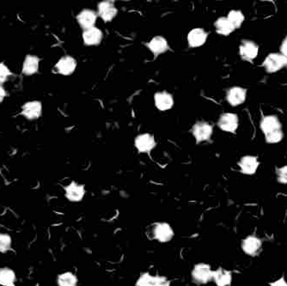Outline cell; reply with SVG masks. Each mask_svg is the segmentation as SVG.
Returning <instances> with one entry per match:
<instances>
[{"label":"cell","mask_w":287,"mask_h":286,"mask_svg":"<svg viewBox=\"0 0 287 286\" xmlns=\"http://www.w3.org/2000/svg\"><path fill=\"white\" fill-rule=\"evenodd\" d=\"M261 129L268 144H277L281 141L284 137L281 122L274 115L265 116L261 121Z\"/></svg>","instance_id":"obj_1"},{"label":"cell","mask_w":287,"mask_h":286,"mask_svg":"<svg viewBox=\"0 0 287 286\" xmlns=\"http://www.w3.org/2000/svg\"><path fill=\"white\" fill-rule=\"evenodd\" d=\"M214 270L210 265L206 263L196 264L192 270V278L196 283L205 284L213 280Z\"/></svg>","instance_id":"obj_2"},{"label":"cell","mask_w":287,"mask_h":286,"mask_svg":"<svg viewBox=\"0 0 287 286\" xmlns=\"http://www.w3.org/2000/svg\"><path fill=\"white\" fill-rule=\"evenodd\" d=\"M175 232L171 224L165 222L156 223L152 228V237L159 242L166 243L174 238Z\"/></svg>","instance_id":"obj_3"},{"label":"cell","mask_w":287,"mask_h":286,"mask_svg":"<svg viewBox=\"0 0 287 286\" xmlns=\"http://www.w3.org/2000/svg\"><path fill=\"white\" fill-rule=\"evenodd\" d=\"M263 66L267 72L274 73L287 67V58L281 54H270L265 59Z\"/></svg>","instance_id":"obj_4"},{"label":"cell","mask_w":287,"mask_h":286,"mask_svg":"<svg viewBox=\"0 0 287 286\" xmlns=\"http://www.w3.org/2000/svg\"><path fill=\"white\" fill-rule=\"evenodd\" d=\"M219 127L225 132L235 133L238 128V117L235 113H223L219 119Z\"/></svg>","instance_id":"obj_5"},{"label":"cell","mask_w":287,"mask_h":286,"mask_svg":"<svg viewBox=\"0 0 287 286\" xmlns=\"http://www.w3.org/2000/svg\"><path fill=\"white\" fill-rule=\"evenodd\" d=\"M86 195V189L83 185L71 182L65 187V196L71 202H79Z\"/></svg>","instance_id":"obj_6"},{"label":"cell","mask_w":287,"mask_h":286,"mask_svg":"<svg viewBox=\"0 0 287 286\" xmlns=\"http://www.w3.org/2000/svg\"><path fill=\"white\" fill-rule=\"evenodd\" d=\"M262 246V241L260 238L256 235H249L244 238L241 243L242 251L248 255H256L261 250Z\"/></svg>","instance_id":"obj_7"},{"label":"cell","mask_w":287,"mask_h":286,"mask_svg":"<svg viewBox=\"0 0 287 286\" xmlns=\"http://www.w3.org/2000/svg\"><path fill=\"white\" fill-rule=\"evenodd\" d=\"M43 113V105L38 101L27 102L22 108V115L28 119H36Z\"/></svg>","instance_id":"obj_8"},{"label":"cell","mask_w":287,"mask_h":286,"mask_svg":"<svg viewBox=\"0 0 287 286\" xmlns=\"http://www.w3.org/2000/svg\"><path fill=\"white\" fill-rule=\"evenodd\" d=\"M213 127L206 122H199L193 126V134L197 142L207 141L213 135Z\"/></svg>","instance_id":"obj_9"},{"label":"cell","mask_w":287,"mask_h":286,"mask_svg":"<svg viewBox=\"0 0 287 286\" xmlns=\"http://www.w3.org/2000/svg\"><path fill=\"white\" fill-rule=\"evenodd\" d=\"M258 46L251 40H243L239 48L240 55L247 61L255 60L258 55Z\"/></svg>","instance_id":"obj_10"},{"label":"cell","mask_w":287,"mask_h":286,"mask_svg":"<svg viewBox=\"0 0 287 286\" xmlns=\"http://www.w3.org/2000/svg\"><path fill=\"white\" fill-rule=\"evenodd\" d=\"M247 91L241 87H232L227 91L226 100L231 106H238L245 102Z\"/></svg>","instance_id":"obj_11"},{"label":"cell","mask_w":287,"mask_h":286,"mask_svg":"<svg viewBox=\"0 0 287 286\" xmlns=\"http://www.w3.org/2000/svg\"><path fill=\"white\" fill-rule=\"evenodd\" d=\"M155 145L156 142L151 134H140L135 139V146L140 152H150Z\"/></svg>","instance_id":"obj_12"},{"label":"cell","mask_w":287,"mask_h":286,"mask_svg":"<svg viewBox=\"0 0 287 286\" xmlns=\"http://www.w3.org/2000/svg\"><path fill=\"white\" fill-rule=\"evenodd\" d=\"M238 165L242 173L245 175H254L258 169L259 161L256 156H245L240 159Z\"/></svg>","instance_id":"obj_13"},{"label":"cell","mask_w":287,"mask_h":286,"mask_svg":"<svg viewBox=\"0 0 287 286\" xmlns=\"http://www.w3.org/2000/svg\"><path fill=\"white\" fill-rule=\"evenodd\" d=\"M77 67V62L71 56L63 57L56 64V69L59 73L67 76L71 75Z\"/></svg>","instance_id":"obj_14"},{"label":"cell","mask_w":287,"mask_h":286,"mask_svg":"<svg viewBox=\"0 0 287 286\" xmlns=\"http://www.w3.org/2000/svg\"><path fill=\"white\" fill-rule=\"evenodd\" d=\"M208 33L202 28H193L188 33V44L193 48H198L207 42Z\"/></svg>","instance_id":"obj_15"},{"label":"cell","mask_w":287,"mask_h":286,"mask_svg":"<svg viewBox=\"0 0 287 286\" xmlns=\"http://www.w3.org/2000/svg\"><path fill=\"white\" fill-rule=\"evenodd\" d=\"M97 14L93 11L91 10H85L80 12L77 16V22L83 28L89 29L93 28L95 23L97 22Z\"/></svg>","instance_id":"obj_16"},{"label":"cell","mask_w":287,"mask_h":286,"mask_svg":"<svg viewBox=\"0 0 287 286\" xmlns=\"http://www.w3.org/2000/svg\"><path fill=\"white\" fill-rule=\"evenodd\" d=\"M83 39L86 45H98L103 40V33L99 28L93 27V28L86 29V31L84 32Z\"/></svg>","instance_id":"obj_17"},{"label":"cell","mask_w":287,"mask_h":286,"mask_svg":"<svg viewBox=\"0 0 287 286\" xmlns=\"http://www.w3.org/2000/svg\"><path fill=\"white\" fill-rule=\"evenodd\" d=\"M98 13L103 20L105 22H109L116 16L117 9L115 8L114 4L111 3L109 1H103L98 6Z\"/></svg>","instance_id":"obj_18"},{"label":"cell","mask_w":287,"mask_h":286,"mask_svg":"<svg viewBox=\"0 0 287 286\" xmlns=\"http://www.w3.org/2000/svg\"><path fill=\"white\" fill-rule=\"evenodd\" d=\"M155 104L159 110H169L173 106V97L167 92H158L155 95Z\"/></svg>","instance_id":"obj_19"},{"label":"cell","mask_w":287,"mask_h":286,"mask_svg":"<svg viewBox=\"0 0 287 286\" xmlns=\"http://www.w3.org/2000/svg\"><path fill=\"white\" fill-rule=\"evenodd\" d=\"M213 280L215 282L217 286H229L232 280V275L228 270L218 268L214 271Z\"/></svg>","instance_id":"obj_20"},{"label":"cell","mask_w":287,"mask_h":286,"mask_svg":"<svg viewBox=\"0 0 287 286\" xmlns=\"http://www.w3.org/2000/svg\"><path fill=\"white\" fill-rule=\"evenodd\" d=\"M39 58L34 55H28L26 56L25 60L23 64V73L26 76H31L33 74L36 73L39 69Z\"/></svg>","instance_id":"obj_21"},{"label":"cell","mask_w":287,"mask_h":286,"mask_svg":"<svg viewBox=\"0 0 287 286\" xmlns=\"http://www.w3.org/2000/svg\"><path fill=\"white\" fill-rule=\"evenodd\" d=\"M17 276L13 270L9 267L0 268V285L15 286Z\"/></svg>","instance_id":"obj_22"},{"label":"cell","mask_w":287,"mask_h":286,"mask_svg":"<svg viewBox=\"0 0 287 286\" xmlns=\"http://www.w3.org/2000/svg\"><path fill=\"white\" fill-rule=\"evenodd\" d=\"M149 48L151 49L153 54L158 55V54H163L168 49V43L163 37L156 36L148 44Z\"/></svg>","instance_id":"obj_23"},{"label":"cell","mask_w":287,"mask_h":286,"mask_svg":"<svg viewBox=\"0 0 287 286\" xmlns=\"http://www.w3.org/2000/svg\"><path fill=\"white\" fill-rule=\"evenodd\" d=\"M215 28L219 34L228 35L235 30L233 25L228 20L227 17H220L215 22Z\"/></svg>","instance_id":"obj_24"},{"label":"cell","mask_w":287,"mask_h":286,"mask_svg":"<svg viewBox=\"0 0 287 286\" xmlns=\"http://www.w3.org/2000/svg\"><path fill=\"white\" fill-rule=\"evenodd\" d=\"M77 276L72 272H63L58 276V286H77Z\"/></svg>","instance_id":"obj_25"},{"label":"cell","mask_w":287,"mask_h":286,"mask_svg":"<svg viewBox=\"0 0 287 286\" xmlns=\"http://www.w3.org/2000/svg\"><path fill=\"white\" fill-rule=\"evenodd\" d=\"M227 18L235 29L240 28L244 21V16L240 11H231L228 15Z\"/></svg>","instance_id":"obj_26"},{"label":"cell","mask_w":287,"mask_h":286,"mask_svg":"<svg viewBox=\"0 0 287 286\" xmlns=\"http://www.w3.org/2000/svg\"><path fill=\"white\" fill-rule=\"evenodd\" d=\"M12 237L8 234L0 233V253H6L12 249Z\"/></svg>","instance_id":"obj_27"},{"label":"cell","mask_w":287,"mask_h":286,"mask_svg":"<svg viewBox=\"0 0 287 286\" xmlns=\"http://www.w3.org/2000/svg\"><path fill=\"white\" fill-rule=\"evenodd\" d=\"M156 281V276L150 273H143L137 280L136 286H154Z\"/></svg>","instance_id":"obj_28"},{"label":"cell","mask_w":287,"mask_h":286,"mask_svg":"<svg viewBox=\"0 0 287 286\" xmlns=\"http://www.w3.org/2000/svg\"><path fill=\"white\" fill-rule=\"evenodd\" d=\"M277 180L281 184H287V166H282L276 170Z\"/></svg>","instance_id":"obj_29"},{"label":"cell","mask_w":287,"mask_h":286,"mask_svg":"<svg viewBox=\"0 0 287 286\" xmlns=\"http://www.w3.org/2000/svg\"><path fill=\"white\" fill-rule=\"evenodd\" d=\"M11 71L9 70L7 65L4 63H0V84H3L8 79V77L11 76Z\"/></svg>","instance_id":"obj_30"},{"label":"cell","mask_w":287,"mask_h":286,"mask_svg":"<svg viewBox=\"0 0 287 286\" xmlns=\"http://www.w3.org/2000/svg\"><path fill=\"white\" fill-rule=\"evenodd\" d=\"M154 286H171V282L162 276H156V281Z\"/></svg>","instance_id":"obj_31"},{"label":"cell","mask_w":287,"mask_h":286,"mask_svg":"<svg viewBox=\"0 0 287 286\" xmlns=\"http://www.w3.org/2000/svg\"><path fill=\"white\" fill-rule=\"evenodd\" d=\"M270 286H287V282L284 279V277H281L279 279H277V280L273 281V282L270 283Z\"/></svg>","instance_id":"obj_32"},{"label":"cell","mask_w":287,"mask_h":286,"mask_svg":"<svg viewBox=\"0 0 287 286\" xmlns=\"http://www.w3.org/2000/svg\"><path fill=\"white\" fill-rule=\"evenodd\" d=\"M280 54L287 57V34L286 36L284 37V40L282 42L281 46H280Z\"/></svg>","instance_id":"obj_33"},{"label":"cell","mask_w":287,"mask_h":286,"mask_svg":"<svg viewBox=\"0 0 287 286\" xmlns=\"http://www.w3.org/2000/svg\"><path fill=\"white\" fill-rule=\"evenodd\" d=\"M6 97V91H5V89H4L2 86H0V102H3Z\"/></svg>","instance_id":"obj_34"}]
</instances>
